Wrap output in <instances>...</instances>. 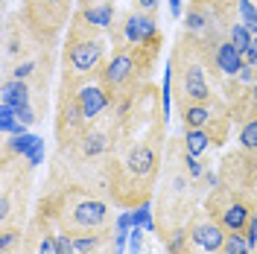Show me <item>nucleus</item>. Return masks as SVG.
<instances>
[{"mask_svg":"<svg viewBox=\"0 0 257 254\" xmlns=\"http://www.w3.org/2000/svg\"><path fill=\"white\" fill-rule=\"evenodd\" d=\"M184 146H187V152L196 155V158H202V155H208L210 149H216V143L210 138L208 132H202V129H184Z\"/></svg>","mask_w":257,"mask_h":254,"instance_id":"dca6fc26","label":"nucleus"},{"mask_svg":"<svg viewBox=\"0 0 257 254\" xmlns=\"http://www.w3.org/2000/svg\"><path fill=\"white\" fill-rule=\"evenodd\" d=\"M117 114H120V141L111 155L108 199L120 210H135L155 199L164 167L167 117L161 108V88L149 82L135 99L117 105Z\"/></svg>","mask_w":257,"mask_h":254,"instance_id":"f257e3e1","label":"nucleus"},{"mask_svg":"<svg viewBox=\"0 0 257 254\" xmlns=\"http://www.w3.org/2000/svg\"><path fill=\"white\" fill-rule=\"evenodd\" d=\"M35 207L53 222L59 234H67L73 239L91 237V234H111L117 225L111 199H105L96 190L79 187V184L44 187Z\"/></svg>","mask_w":257,"mask_h":254,"instance_id":"7ed1b4c3","label":"nucleus"},{"mask_svg":"<svg viewBox=\"0 0 257 254\" xmlns=\"http://www.w3.org/2000/svg\"><path fill=\"white\" fill-rule=\"evenodd\" d=\"M228 38H231V44H234V47L240 50L242 56H245V50L251 47V41H254L251 30H248L245 24H237V21L231 24V30H228Z\"/></svg>","mask_w":257,"mask_h":254,"instance_id":"f3484780","label":"nucleus"},{"mask_svg":"<svg viewBox=\"0 0 257 254\" xmlns=\"http://www.w3.org/2000/svg\"><path fill=\"white\" fill-rule=\"evenodd\" d=\"M219 254H254V248L245 242V237L242 234H237V231H228V237H225V245Z\"/></svg>","mask_w":257,"mask_h":254,"instance_id":"a211bd4d","label":"nucleus"},{"mask_svg":"<svg viewBox=\"0 0 257 254\" xmlns=\"http://www.w3.org/2000/svg\"><path fill=\"white\" fill-rule=\"evenodd\" d=\"M91 120L85 117L79 102V91L59 85V99H56V152H67L70 146H76L79 138L88 132Z\"/></svg>","mask_w":257,"mask_h":254,"instance_id":"9d476101","label":"nucleus"},{"mask_svg":"<svg viewBox=\"0 0 257 254\" xmlns=\"http://www.w3.org/2000/svg\"><path fill=\"white\" fill-rule=\"evenodd\" d=\"M213 64H216V88H222L225 79H234L245 67V56L231 44V38H222L216 47V56H213Z\"/></svg>","mask_w":257,"mask_h":254,"instance_id":"ddd939ff","label":"nucleus"},{"mask_svg":"<svg viewBox=\"0 0 257 254\" xmlns=\"http://www.w3.org/2000/svg\"><path fill=\"white\" fill-rule=\"evenodd\" d=\"M111 44L114 50L108 56V64L102 67L96 82L105 88L111 105L117 108V105H126L128 99H135L149 85V76L158 64L164 44H132L120 35H114Z\"/></svg>","mask_w":257,"mask_h":254,"instance_id":"20e7f679","label":"nucleus"},{"mask_svg":"<svg viewBox=\"0 0 257 254\" xmlns=\"http://www.w3.org/2000/svg\"><path fill=\"white\" fill-rule=\"evenodd\" d=\"M128 248H132V254H138L141 248H144V228L135 225V228L128 231Z\"/></svg>","mask_w":257,"mask_h":254,"instance_id":"5701e85b","label":"nucleus"},{"mask_svg":"<svg viewBox=\"0 0 257 254\" xmlns=\"http://www.w3.org/2000/svg\"><path fill=\"white\" fill-rule=\"evenodd\" d=\"M245 64L257 67V35H254V41H251V47L245 50Z\"/></svg>","mask_w":257,"mask_h":254,"instance_id":"a878e982","label":"nucleus"},{"mask_svg":"<svg viewBox=\"0 0 257 254\" xmlns=\"http://www.w3.org/2000/svg\"><path fill=\"white\" fill-rule=\"evenodd\" d=\"M35 164L3 146L0 167V228H27L30 222V190Z\"/></svg>","mask_w":257,"mask_h":254,"instance_id":"0eeeda50","label":"nucleus"},{"mask_svg":"<svg viewBox=\"0 0 257 254\" xmlns=\"http://www.w3.org/2000/svg\"><path fill=\"white\" fill-rule=\"evenodd\" d=\"M79 102H82V111H85V117L94 123V120H99L102 114L111 108V99H108V94H105V88L99 85V82H88L85 88H79Z\"/></svg>","mask_w":257,"mask_h":254,"instance_id":"4468645a","label":"nucleus"},{"mask_svg":"<svg viewBox=\"0 0 257 254\" xmlns=\"http://www.w3.org/2000/svg\"><path fill=\"white\" fill-rule=\"evenodd\" d=\"M170 67H173L176 96L228 111V102L219 94V88L213 85V79L208 73V64H205L202 53H199V47H196V41H193V35L187 30H181L176 35V47L170 53Z\"/></svg>","mask_w":257,"mask_h":254,"instance_id":"423d86ee","label":"nucleus"},{"mask_svg":"<svg viewBox=\"0 0 257 254\" xmlns=\"http://www.w3.org/2000/svg\"><path fill=\"white\" fill-rule=\"evenodd\" d=\"M96 3H108V0H76V9H88V6H96Z\"/></svg>","mask_w":257,"mask_h":254,"instance_id":"bb28decb","label":"nucleus"},{"mask_svg":"<svg viewBox=\"0 0 257 254\" xmlns=\"http://www.w3.org/2000/svg\"><path fill=\"white\" fill-rule=\"evenodd\" d=\"M59 254H76L73 237H67V234H59Z\"/></svg>","mask_w":257,"mask_h":254,"instance_id":"b1692460","label":"nucleus"},{"mask_svg":"<svg viewBox=\"0 0 257 254\" xmlns=\"http://www.w3.org/2000/svg\"><path fill=\"white\" fill-rule=\"evenodd\" d=\"M237 15H240V24H245L251 35H257V6L251 0H240L237 3Z\"/></svg>","mask_w":257,"mask_h":254,"instance_id":"412c9836","label":"nucleus"},{"mask_svg":"<svg viewBox=\"0 0 257 254\" xmlns=\"http://www.w3.org/2000/svg\"><path fill=\"white\" fill-rule=\"evenodd\" d=\"M73 3L76 0H24L21 3V15H24V21L30 24V30L35 32V38L44 47L56 50L62 32L67 30L70 18L76 12Z\"/></svg>","mask_w":257,"mask_h":254,"instance_id":"1a4fd4ad","label":"nucleus"},{"mask_svg":"<svg viewBox=\"0 0 257 254\" xmlns=\"http://www.w3.org/2000/svg\"><path fill=\"white\" fill-rule=\"evenodd\" d=\"M240 146L248 152H257V117L240 123Z\"/></svg>","mask_w":257,"mask_h":254,"instance_id":"aec40b11","label":"nucleus"},{"mask_svg":"<svg viewBox=\"0 0 257 254\" xmlns=\"http://www.w3.org/2000/svg\"><path fill=\"white\" fill-rule=\"evenodd\" d=\"M132 222L138 225V228H144L149 234H155V213H152V202L149 205H141L132 210Z\"/></svg>","mask_w":257,"mask_h":254,"instance_id":"6ab92c4d","label":"nucleus"},{"mask_svg":"<svg viewBox=\"0 0 257 254\" xmlns=\"http://www.w3.org/2000/svg\"><path fill=\"white\" fill-rule=\"evenodd\" d=\"M170 3V15H173V21H181L184 18V3L181 0H167Z\"/></svg>","mask_w":257,"mask_h":254,"instance_id":"393cba45","label":"nucleus"},{"mask_svg":"<svg viewBox=\"0 0 257 254\" xmlns=\"http://www.w3.org/2000/svg\"><path fill=\"white\" fill-rule=\"evenodd\" d=\"M184 228H187V237L193 239V245H196L199 251H205V254H219V251H222L228 231H225L213 216H210L205 207H199L190 219H187Z\"/></svg>","mask_w":257,"mask_h":254,"instance_id":"f8f14e48","label":"nucleus"},{"mask_svg":"<svg viewBox=\"0 0 257 254\" xmlns=\"http://www.w3.org/2000/svg\"><path fill=\"white\" fill-rule=\"evenodd\" d=\"M213 184H216V173H208L202 158L187 152L184 138H167L158 190L152 199L155 237L167 242L176 231H181L187 219L199 210V202H205Z\"/></svg>","mask_w":257,"mask_h":254,"instance_id":"f03ea898","label":"nucleus"},{"mask_svg":"<svg viewBox=\"0 0 257 254\" xmlns=\"http://www.w3.org/2000/svg\"><path fill=\"white\" fill-rule=\"evenodd\" d=\"M108 35H120L132 44H164V32L158 27V18L155 15H144L138 9H128L126 15H120V21L114 24Z\"/></svg>","mask_w":257,"mask_h":254,"instance_id":"9b49d317","label":"nucleus"},{"mask_svg":"<svg viewBox=\"0 0 257 254\" xmlns=\"http://www.w3.org/2000/svg\"><path fill=\"white\" fill-rule=\"evenodd\" d=\"M108 64V41L105 30L91 24L82 12H73L67 24V38L62 50V79L59 85L67 88H85L88 82H96L102 67Z\"/></svg>","mask_w":257,"mask_h":254,"instance_id":"39448f33","label":"nucleus"},{"mask_svg":"<svg viewBox=\"0 0 257 254\" xmlns=\"http://www.w3.org/2000/svg\"><path fill=\"white\" fill-rule=\"evenodd\" d=\"M254 254H257V245H254Z\"/></svg>","mask_w":257,"mask_h":254,"instance_id":"c85d7f7f","label":"nucleus"},{"mask_svg":"<svg viewBox=\"0 0 257 254\" xmlns=\"http://www.w3.org/2000/svg\"><path fill=\"white\" fill-rule=\"evenodd\" d=\"M3 146H9L12 152L24 155V158H30L35 167L44 161V141H41V138H35V135H12Z\"/></svg>","mask_w":257,"mask_h":254,"instance_id":"2eb2a0df","label":"nucleus"},{"mask_svg":"<svg viewBox=\"0 0 257 254\" xmlns=\"http://www.w3.org/2000/svg\"><path fill=\"white\" fill-rule=\"evenodd\" d=\"M91 254H117V251H114V242H111V245H105V248H99V251H91Z\"/></svg>","mask_w":257,"mask_h":254,"instance_id":"cd10ccee","label":"nucleus"},{"mask_svg":"<svg viewBox=\"0 0 257 254\" xmlns=\"http://www.w3.org/2000/svg\"><path fill=\"white\" fill-rule=\"evenodd\" d=\"M213 187L242 205H248L257 213V152H248L242 146L225 152Z\"/></svg>","mask_w":257,"mask_h":254,"instance_id":"6e6552de","label":"nucleus"},{"mask_svg":"<svg viewBox=\"0 0 257 254\" xmlns=\"http://www.w3.org/2000/svg\"><path fill=\"white\" fill-rule=\"evenodd\" d=\"M158 6L161 0H132V9H138L144 15H158Z\"/></svg>","mask_w":257,"mask_h":254,"instance_id":"4be33fe9","label":"nucleus"}]
</instances>
